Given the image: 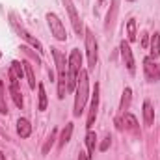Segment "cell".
<instances>
[{"label": "cell", "mask_w": 160, "mask_h": 160, "mask_svg": "<svg viewBox=\"0 0 160 160\" xmlns=\"http://www.w3.org/2000/svg\"><path fill=\"white\" fill-rule=\"evenodd\" d=\"M50 50H52L56 69H58V99H63L65 93H67V88H69V65H67V60H65V56L62 54L60 48L54 47Z\"/></svg>", "instance_id": "obj_1"}, {"label": "cell", "mask_w": 160, "mask_h": 160, "mask_svg": "<svg viewBox=\"0 0 160 160\" xmlns=\"http://www.w3.org/2000/svg\"><path fill=\"white\" fill-rule=\"evenodd\" d=\"M88 97H89V78H88V71L80 69L78 78H77V88H75V110H73V116L75 118H80Z\"/></svg>", "instance_id": "obj_2"}, {"label": "cell", "mask_w": 160, "mask_h": 160, "mask_svg": "<svg viewBox=\"0 0 160 160\" xmlns=\"http://www.w3.org/2000/svg\"><path fill=\"white\" fill-rule=\"evenodd\" d=\"M67 65H69V88H67V91H71V89L77 88V78H78V73H80V69H82V56H80L78 48L71 50Z\"/></svg>", "instance_id": "obj_3"}, {"label": "cell", "mask_w": 160, "mask_h": 160, "mask_svg": "<svg viewBox=\"0 0 160 160\" xmlns=\"http://www.w3.org/2000/svg\"><path fill=\"white\" fill-rule=\"evenodd\" d=\"M86 52H88V63H89V69H95L97 65V58H99V47H97V39L93 36L91 30H86Z\"/></svg>", "instance_id": "obj_4"}, {"label": "cell", "mask_w": 160, "mask_h": 160, "mask_svg": "<svg viewBox=\"0 0 160 160\" xmlns=\"http://www.w3.org/2000/svg\"><path fill=\"white\" fill-rule=\"evenodd\" d=\"M47 22H48L50 34H52L58 41H65V39H67L65 26L62 24V21H60V17H58L56 13H47Z\"/></svg>", "instance_id": "obj_5"}, {"label": "cell", "mask_w": 160, "mask_h": 160, "mask_svg": "<svg viewBox=\"0 0 160 160\" xmlns=\"http://www.w3.org/2000/svg\"><path fill=\"white\" fill-rule=\"evenodd\" d=\"M143 71L149 82H158L160 80V63L155 62V58H145L143 60Z\"/></svg>", "instance_id": "obj_6"}, {"label": "cell", "mask_w": 160, "mask_h": 160, "mask_svg": "<svg viewBox=\"0 0 160 160\" xmlns=\"http://www.w3.org/2000/svg\"><path fill=\"white\" fill-rule=\"evenodd\" d=\"M116 125H118V128H127V130H130V132H134V134L140 132V127H138L136 118H134L132 114H128V112L121 114V118L116 119Z\"/></svg>", "instance_id": "obj_7"}, {"label": "cell", "mask_w": 160, "mask_h": 160, "mask_svg": "<svg viewBox=\"0 0 160 160\" xmlns=\"http://www.w3.org/2000/svg\"><path fill=\"white\" fill-rule=\"evenodd\" d=\"M121 58H123V62H125V65H127V69L130 71V75H134L136 73V62H134V54H132V50H130V45H128V41H121Z\"/></svg>", "instance_id": "obj_8"}, {"label": "cell", "mask_w": 160, "mask_h": 160, "mask_svg": "<svg viewBox=\"0 0 160 160\" xmlns=\"http://www.w3.org/2000/svg\"><path fill=\"white\" fill-rule=\"evenodd\" d=\"M63 4H65V8H67V13H69V19H71V22H73V30L82 36V32H84V26H82V21H80L78 13H77V8H75V4H73V0H63Z\"/></svg>", "instance_id": "obj_9"}, {"label": "cell", "mask_w": 160, "mask_h": 160, "mask_svg": "<svg viewBox=\"0 0 160 160\" xmlns=\"http://www.w3.org/2000/svg\"><path fill=\"white\" fill-rule=\"evenodd\" d=\"M97 112H99V84H95V91L91 95V104H89V114H88V128L93 127L95 118H97Z\"/></svg>", "instance_id": "obj_10"}, {"label": "cell", "mask_w": 160, "mask_h": 160, "mask_svg": "<svg viewBox=\"0 0 160 160\" xmlns=\"http://www.w3.org/2000/svg\"><path fill=\"white\" fill-rule=\"evenodd\" d=\"M9 82H11V88H9V93H11V97H13V102L19 106V108H22V93H21V88H19V78L9 71Z\"/></svg>", "instance_id": "obj_11"}, {"label": "cell", "mask_w": 160, "mask_h": 160, "mask_svg": "<svg viewBox=\"0 0 160 160\" xmlns=\"http://www.w3.org/2000/svg\"><path fill=\"white\" fill-rule=\"evenodd\" d=\"M116 17H118V0H112V6H110V11L106 15V22H104V30L106 32H112L114 24H116Z\"/></svg>", "instance_id": "obj_12"}, {"label": "cell", "mask_w": 160, "mask_h": 160, "mask_svg": "<svg viewBox=\"0 0 160 160\" xmlns=\"http://www.w3.org/2000/svg\"><path fill=\"white\" fill-rule=\"evenodd\" d=\"M17 132H19L21 138H28V136L32 134V125H30V121L24 119V118L17 121Z\"/></svg>", "instance_id": "obj_13"}, {"label": "cell", "mask_w": 160, "mask_h": 160, "mask_svg": "<svg viewBox=\"0 0 160 160\" xmlns=\"http://www.w3.org/2000/svg\"><path fill=\"white\" fill-rule=\"evenodd\" d=\"M95 143H97V136L93 130H88L86 134V145H88V157L93 158L95 157Z\"/></svg>", "instance_id": "obj_14"}, {"label": "cell", "mask_w": 160, "mask_h": 160, "mask_svg": "<svg viewBox=\"0 0 160 160\" xmlns=\"http://www.w3.org/2000/svg\"><path fill=\"white\" fill-rule=\"evenodd\" d=\"M130 101H132V91H130V88H125L123 97H121V102H119V114H125L130 108Z\"/></svg>", "instance_id": "obj_15"}, {"label": "cell", "mask_w": 160, "mask_h": 160, "mask_svg": "<svg viewBox=\"0 0 160 160\" xmlns=\"http://www.w3.org/2000/svg\"><path fill=\"white\" fill-rule=\"evenodd\" d=\"M143 121H145V125H147V127H151V125H153V121H155V110H153V106H151V102H149V101H145V102H143Z\"/></svg>", "instance_id": "obj_16"}, {"label": "cell", "mask_w": 160, "mask_h": 160, "mask_svg": "<svg viewBox=\"0 0 160 160\" xmlns=\"http://www.w3.org/2000/svg\"><path fill=\"white\" fill-rule=\"evenodd\" d=\"M160 54V36L155 32L151 36V58H158Z\"/></svg>", "instance_id": "obj_17"}, {"label": "cell", "mask_w": 160, "mask_h": 160, "mask_svg": "<svg viewBox=\"0 0 160 160\" xmlns=\"http://www.w3.org/2000/svg\"><path fill=\"white\" fill-rule=\"evenodd\" d=\"M71 134H73V123H67L65 128L62 130V136H60V147H63L71 140Z\"/></svg>", "instance_id": "obj_18"}, {"label": "cell", "mask_w": 160, "mask_h": 160, "mask_svg": "<svg viewBox=\"0 0 160 160\" xmlns=\"http://www.w3.org/2000/svg\"><path fill=\"white\" fill-rule=\"evenodd\" d=\"M22 65H24V75H26V78H28V84H30V88L34 89V88H36V75H34V69H32V65H30L28 62H22Z\"/></svg>", "instance_id": "obj_19"}, {"label": "cell", "mask_w": 160, "mask_h": 160, "mask_svg": "<svg viewBox=\"0 0 160 160\" xmlns=\"http://www.w3.org/2000/svg\"><path fill=\"white\" fill-rule=\"evenodd\" d=\"M21 34H22V38L28 41V43H30V45H32V47H34V48H36L39 54H43V45H41V43L36 39V38H32V36H30L28 32H24V30H21Z\"/></svg>", "instance_id": "obj_20"}, {"label": "cell", "mask_w": 160, "mask_h": 160, "mask_svg": "<svg viewBox=\"0 0 160 160\" xmlns=\"http://www.w3.org/2000/svg\"><path fill=\"white\" fill-rule=\"evenodd\" d=\"M0 114H8V102H6V88H4V82L0 80Z\"/></svg>", "instance_id": "obj_21"}, {"label": "cell", "mask_w": 160, "mask_h": 160, "mask_svg": "<svg viewBox=\"0 0 160 160\" xmlns=\"http://www.w3.org/2000/svg\"><path fill=\"white\" fill-rule=\"evenodd\" d=\"M136 39V21L130 19L127 22V41H134Z\"/></svg>", "instance_id": "obj_22"}, {"label": "cell", "mask_w": 160, "mask_h": 160, "mask_svg": "<svg viewBox=\"0 0 160 160\" xmlns=\"http://www.w3.org/2000/svg\"><path fill=\"white\" fill-rule=\"evenodd\" d=\"M54 140H56V128H52L50 130V136L47 138V142H45V145H43V155H48V151H50V147L54 145Z\"/></svg>", "instance_id": "obj_23"}, {"label": "cell", "mask_w": 160, "mask_h": 160, "mask_svg": "<svg viewBox=\"0 0 160 160\" xmlns=\"http://www.w3.org/2000/svg\"><path fill=\"white\" fill-rule=\"evenodd\" d=\"M38 93H39V110H47V91L43 84H38Z\"/></svg>", "instance_id": "obj_24"}, {"label": "cell", "mask_w": 160, "mask_h": 160, "mask_svg": "<svg viewBox=\"0 0 160 160\" xmlns=\"http://www.w3.org/2000/svg\"><path fill=\"white\" fill-rule=\"evenodd\" d=\"M9 71H11V73H13V75H15L17 78L21 80V78H22V75H24V65H22L21 62H13V63H11V69H9Z\"/></svg>", "instance_id": "obj_25"}, {"label": "cell", "mask_w": 160, "mask_h": 160, "mask_svg": "<svg viewBox=\"0 0 160 160\" xmlns=\"http://www.w3.org/2000/svg\"><path fill=\"white\" fill-rule=\"evenodd\" d=\"M110 142H112V138H110V134H108V136L104 138V142L101 143V147H99V149H101V151H106V149L110 147Z\"/></svg>", "instance_id": "obj_26"}, {"label": "cell", "mask_w": 160, "mask_h": 160, "mask_svg": "<svg viewBox=\"0 0 160 160\" xmlns=\"http://www.w3.org/2000/svg\"><path fill=\"white\" fill-rule=\"evenodd\" d=\"M78 160H89V157H88V153L80 151V153H78Z\"/></svg>", "instance_id": "obj_27"}, {"label": "cell", "mask_w": 160, "mask_h": 160, "mask_svg": "<svg viewBox=\"0 0 160 160\" xmlns=\"http://www.w3.org/2000/svg\"><path fill=\"white\" fill-rule=\"evenodd\" d=\"M142 47H147V34H143V39H142Z\"/></svg>", "instance_id": "obj_28"}, {"label": "cell", "mask_w": 160, "mask_h": 160, "mask_svg": "<svg viewBox=\"0 0 160 160\" xmlns=\"http://www.w3.org/2000/svg\"><path fill=\"white\" fill-rule=\"evenodd\" d=\"M0 160H6V158H4V155H2V153H0Z\"/></svg>", "instance_id": "obj_29"}, {"label": "cell", "mask_w": 160, "mask_h": 160, "mask_svg": "<svg viewBox=\"0 0 160 160\" xmlns=\"http://www.w3.org/2000/svg\"><path fill=\"white\" fill-rule=\"evenodd\" d=\"M130 2H134V0H130Z\"/></svg>", "instance_id": "obj_30"}]
</instances>
